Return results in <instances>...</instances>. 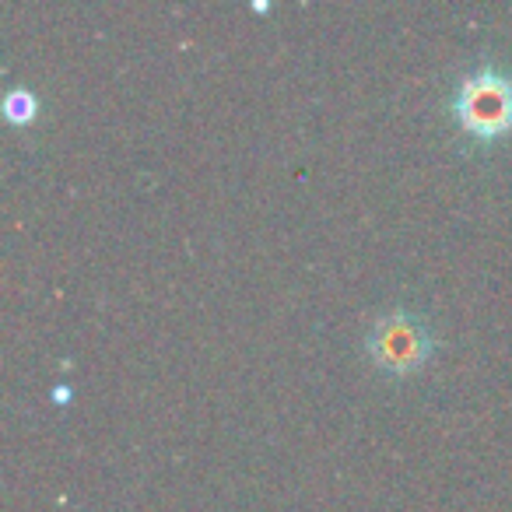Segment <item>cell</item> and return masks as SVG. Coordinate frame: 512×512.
<instances>
[{
    "label": "cell",
    "mask_w": 512,
    "mask_h": 512,
    "mask_svg": "<svg viewBox=\"0 0 512 512\" xmlns=\"http://www.w3.org/2000/svg\"><path fill=\"white\" fill-rule=\"evenodd\" d=\"M449 109L470 137L495 141L512 130V78L495 64L477 67L460 78Z\"/></svg>",
    "instance_id": "obj_1"
},
{
    "label": "cell",
    "mask_w": 512,
    "mask_h": 512,
    "mask_svg": "<svg viewBox=\"0 0 512 512\" xmlns=\"http://www.w3.org/2000/svg\"><path fill=\"white\" fill-rule=\"evenodd\" d=\"M365 351L383 372L404 376L414 372L432 358L435 337L428 330V323L411 309H386L383 316H376L365 334Z\"/></svg>",
    "instance_id": "obj_2"
},
{
    "label": "cell",
    "mask_w": 512,
    "mask_h": 512,
    "mask_svg": "<svg viewBox=\"0 0 512 512\" xmlns=\"http://www.w3.org/2000/svg\"><path fill=\"white\" fill-rule=\"evenodd\" d=\"M4 109H8L11 123H29L32 116H36V95H32L29 88H15V92L8 95V102H4Z\"/></svg>",
    "instance_id": "obj_3"
}]
</instances>
